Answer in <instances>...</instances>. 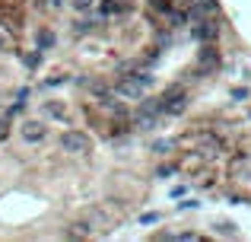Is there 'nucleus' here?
I'll list each match as a JSON object with an SVG mask.
<instances>
[{
	"label": "nucleus",
	"mask_w": 251,
	"mask_h": 242,
	"mask_svg": "<svg viewBox=\"0 0 251 242\" xmlns=\"http://www.w3.org/2000/svg\"><path fill=\"white\" fill-rule=\"evenodd\" d=\"M147 86H150V74H124L118 80L115 93H118V99H140L147 93Z\"/></svg>",
	"instance_id": "obj_1"
},
{
	"label": "nucleus",
	"mask_w": 251,
	"mask_h": 242,
	"mask_svg": "<svg viewBox=\"0 0 251 242\" xmlns=\"http://www.w3.org/2000/svg\"><path fill=\"white\" fill-rule=\"evenodd\" d=\"M61 147L67 150V153H86V150H89V137H86L83 131H64Z\"/></svg>",
	"instance_id": "obj_2"
},
{
	"label": "nucleus",
	"mask_w": 251,
	"mask_h": 242,
	"mask_svg": "<svg viewBox=\"0 0 251 242\" xmlns=\"http://www.w3.org/2000/svg\"><path fill=\"white\" fill-rule=\"evenodd\" d=\"M184 106H188V99H184L181 89H169V93L162 96V112H166V115H178V112H184Z\"/></svg>",
	"instance_id": "obj_3"
},
{
	"label": "nucleus",
	"mask_w": 251,
	"mask_h": 242,
	"mask_svg": "<svg viewBox=\"0 0 251 242\" xmlns=\"http://www.w3.org/2000/svg\"><path fill=\"white\" fill-rule=\"evenodd\" d=\"M23 140H25V143L45 140V124H42V121H25V124H23Z\"/></svg>",
	"instance_id": "obj_4"
},
{
	"label": "nucleus",
	"mask_w": 251,
	"mask_h": 242,
	"mask_svg": "<svg viewBox=\"0 0 251 242\" xmlns=\"http://www.w3.org/2000/svg\"><path fill=\"white\" fill-rule=\"evenodd\" d=\"M216 32H220V26H216L213 19H201V26L194 29V35L201 38V42H213V38H216Z\"/></svg>",
	"instance_id": "obj_5"
},
{
	"label": "nucleus",
	"mask_w": 251,
	"mask_h": 242,
	"mask_svg": "<svg viewBox=\"0 0 251 242\" xmlns=\"http://www.w3.org/2000/svg\"><path fill=\"white\" fill-rule=\"evenodd\" d=\"M201 67L203 70H216V67H220V54H216L213 45H207V48L201 51Z\"/></svg>",
	"instance_id": "obj_6"
},
{
	"label": "nucleus",
	"mask_w": 251,
	"mask_h": 242,
	"mask_svg": "<svg viewBox=\"0 0 251 242\" xmlns=\"http://www.w3.org/2000/svg\"><path fill=\"white\" fill-rule=\"evenodd\" d=\"M45 112H48L51 118H57V121H64V118H67V108H64L61 102H48V106H45Z\"/></svg>",
	"instance_id": "obj_7"
},
{
	"label": "nucleus",
	"mask_w": 251,
	"mask_h": 242,
	"mask_svg": "<svg viewBox=\"0 0 251 242\" xmlns=\"http://www.w3.org/2000/svg\"><path fill=\"white\" fill-rule=\"evenodd\" d=\"M51 45H54V35H51L48 29H42L38 32V48H51Z\"/></svg>",
	"instance_id": "obj_8"
},
{
	"label": "nucleus",
	"mask_w": 251,
	"mask_h": 242,
	"mask_svg": "<svg viewBox=\"0 0 251 242\" xmlns=\"http://www.w3.org/2000/svg\"><path fill=\"white\" fill-rule=\"evenodd\" d=\"M153 6H156V10H162V13H169V10H172L169 0H153Z\"/></svg>",
	"instance_id": "obj_9"
},
{
	"label": "nucleus",
	"mask_w": 251,
	"mask_h": 242,
	"mask_svg": "<svg viewBox=\"0 0 251 242\" xmlns=\"http://www.w3.org/2000/svg\"><path fill=\"white\" fill-rule=\"evenodd\" d=\"M140 220H143V223H156V220H159V214H143Z\"/></svg>",
	"instance_id": "obj_10"
},
{
	"label": "nucleus",
	"mask_w": 251,
	"mask_h": 242,
	"mask_svg": "<svg viewBox=\"0 0 251 242\" xmlns=\"http://www.w3.org/2000/svg\"><path fill=\"white\" fill-rule=\"evenodd\" d=\"M76 6H80V10H89V6H92V0H76Z\"/></svg>",
	"instance_id": "obj_11"
},
{
	"label": "nucleus",
	"mask_w": 251,
	"mask_h": 242,
	"mask_svg": "<svg viewBox=\"0 0 251 242\" xmlns=\"http://www.w3.org/2000/svg\"><path fill=\"white\" fill-rule=\"evenodd\" d=\"M6 131H10V128H6V121H0V140L6 137Z\"/></svg>",
	"instance_id": "obj_12"
},
{
	"label": "nucleus",
	"mask_w": 251,
	"mask_h": 242,
	"mask_svg": "<svg viewBox=\"0 0 251 242\" xmlns=\"http://www.w3.org/2000/svg\"><path fill=\"white\" fill-rule=\"evenodd\" d=\"M6 48V35H3V32H0V51H3Z\"/></svg>",
	"instance_id": "obj_13"
}]
</instances>
